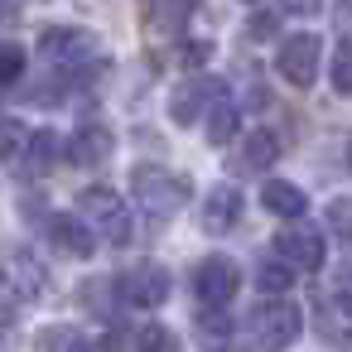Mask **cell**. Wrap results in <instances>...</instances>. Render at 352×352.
I'll return each instance as SVG.
<instances>
[{
  "label": "cell",
  "mask_w": 352,
  "mask_h": 352,
  "mask_svg": "<svg viewBox=\"0 0 352 352\" xmlns=\"http://www.w3.org/2000/svg\"><path fill=\"white\" fill-rule=\"evenodd\" d=\"M116 289H121V299L135 304V309H160V304L169 299V270H164V265H135V270L121 275Z\"/></svg>",
  "instance_id": "52a82bcc"
},
{
  "label": "cell",
  "mask_w": 352,
  "mask_h": 352,
  "mask_svg": "<svg viewBox=\"0 0 352 352\" xmlns=\"http://www.w3.org/2000/svg\"><path fill=\"white\" fill-rule=\"evenodd\" d=\"M342 309H347V314H352V289H347V294H342Z\"/></svg>",
  "instance_id": "4316f807"
},
{
  "label": "cell",
  "mask_w": 352,
  "mask_h": 352,
  "mask_svg": "<svg viewBox=\"0 0 352 352\" xmlns=\"http://www.w3.org/2000/svg\"><path fill=\"white\" fill-rule=\"evenodd\" d=\"M342 352H352V342H347V347H342Z\"/></svg>",
  "instance_id": "f1b7e54d"
},
{
  "label": "cell",
  "mask_w": 352,
  "mask_h": 352,
  "mask_svg": "<svg viewBox=\"0 0 352 352\" xmlns=\"http://www.w3.org/2000/svg\"><path fill=\"white\" fill-rule=\"evenodd\" d=\"M131 184H135L140 203H145L150 212H160V217H169V212H179V208L188 203V179H179V174H169V169H160V164H135Z\"/></svg>",
  "instance_id": "7a4b0ae2"
},
{
  "label": "cell",
  "mask_w": 352,
  "mask_h": 352,
  "mask_svg": "<svg viewBox=\"0 0 352 352\" xmlns=\"http://www.w3.org/2000/svg\"><path fill=\"white\" fill-rule=\"evenodd\" d=\"M34 352H92L73 328H44L39 338H34Z\"/></svg>",
  "instance_id": "2e32d148"
},
{
  "label": "cell",
  "mask_w": 352,
  "mask_h": 352,
  "mask_svg": "<svg viewBox=\"0 0 352 352\" xmlns=\"http://www.w3.org/2000/svg\"><path fill=\"white\" fill-rule=\"evenodd\" d=\"M212 97V82H188V87H179L174 97H169V116L179 121V126H188V121H198L203 116V102Z\"/></svg>",
  "instance_id": "5bb4252c"
},
{
  "label": "cell",
  "mask_w": 352,
  "mask_h": 352,
  "mask_svg": "<svg viewBox=\"0 0 352 352\" xmlns=\"http://www.w3.org/2000/svg\"><path fill=\"white\" fill-rule=\"evenodd\" d=\"M299 328H304V318H299V309L285 304V299H265V304L251 314V342H256V352H285V347L299 338Z\"/></svg>",
  "instance_id": "6da1fadb"
},
{
  "label": "cell",
  "mask_w": 352,
  "mask_h": 352,
  "mask_svg": "<svg viewBox=\"0 0 352 352\" xmlns=\"http://www.w3.org/2000/svg\"><path fill=\"white\" fill-rule=\"evenodd\" d=\"M30 140H34V135H30L20 121H6V160H15L20 150H30Z\"/></svg>",
  "instance_id": "cb8c5ba5"
},
{
  "label": "cell",
  "mask_w": 352,
  "mask_h": 352,
  "mask_svg": "<svg viewBox=\"0 0 352 352\" xmlns=\"http://www.w3.org/2000/svg\"><path fill=\"white\" fill-rule=\"evenodd\" d=\"M289 280H294V270H289L285 261H261V270H256L261 294H285V289H289Z\"/></svg>",
  "instance_id": "ac0fdd59"
},
{
  "label": "cell",
  "mask_w": 352,
  "mask_h": 352,
  "mask_svg": "<svg viewBox=\"0 0 352 352\" xmlns=\"http://www.w3.org/2000/svg\"><path fill=\"white\" fill-rule=\"evenodd\" d=\"M275 160H280V140H275L270 131H256V135H246V145H241V169L261 174V169H270Z\"/></svg>",
  "instance_id": "9a60e30c"
},
{
  "label": "cell",
  "mask_w": 352,
  "mask_h": 352,
  "mask_svg": "<svg viewBox=\"0 0 352 352\" xmlns=\"http://www.w3.org/2000/svg\"><path fill=\"white\" fill-rule=\"evenodd\" d=\"M236 217H241V193H236V184H217V188L208 193V203H203V227H208L212 236H222L227 227H236Z\"/></svg>",
  "instance_id": "9c48e42d"
},
{
  "label": "cell",
  "mask_w": 352,
  "mask_h": 352,
  "mask_svg": "<svg viewBox=\"0 0 352 352\" xmlns=\"http://www.w3.org/2000/svg\"><path fill=\"white\" fill-rule=\"evenodd\" d=\"M78 208H82V222L97 227L107 241H116V246L131 241V212H126V203H121L111 188H87Z\"/></svg>",
  "instance_id": "3957f363"
},
{
  "label": "cell",
  "mask_w": 352,
  "mask_h": 352,
  "mask_svg": "<svg viewBox=\"0 0 352 352\" xmlns=\"http://www.w3.org/2000/svg\"><path fill=\"white\" fill-rule=\"evenodd\" d=\"M111 145H116V140H111V131H107V126H82V131L68 140V160L92 169V164H102V160L111 155Z\"/></svg>",
  "instance_id": "30bf717a"
},
{
  "label": "cell",
  "mask_w": 352,
  "mask_h": 352,
  "mask_svg": "<svg viewBox=\"0 0 352 352\" xmlns=\"http://www.w3.org/2000/svg\"><path fill=\"white\" fill-rule=\"evenodd\" d=\"M44 54H49L54 63H63V68H82V63L97 54V39H92L87 30H68V25H58V30L44 34Z\"/></svg>",
  "instance_id": "ba28073f"
},
{
  "label": "cell",
  "mask_w": 352,
  "mask_h": 352,
  "mask_svg": "<svg viewBox=\"0 0 352 352\" xmlns=\"http://www.w3.org/2000/svg\"><path fill=\"white\" fill-rule=\"evenodd\" d=\"M275 256H280L289 270L314 275V270L323 265V236H318L309 222H294V227H285V232L275 236Z\"/></svg>",
  "instance_id": "8992f818"
},
{
  "label": "cell",
  "mask_w": 352,
  "mask_h": 352,
  "mask_svg": "<svg viewBox=\"0 0 352 352\" xmlns=\"http://www.w3.org/2000/svg\"><path fill=\"white\" fill-rule=\"evenodd\" d=\"M193 10V0H140V15H145V30H160V34H174Z\"/></svg>",
  "instance_id": "7c38bea8"
},
{
  "label": "cell",
  "mask_w": 352,
  "mask_h": 352,
  "mask_svg": "<svg viewBox=\"0 0 352 352\" xmlns=\"http://www.w3.org/2000/svg\"><path fill=\"white\" fill-rule=\"evenodd\" d=\"M236 135V111L227 102H212V116H208V145H227Z\"/></svg>",
  "instance_id": "e0dca14e"
},
{
  "label": "cell",
  "mask_w": 352,
  "mask_h": 352,
  "mask_svg": "<svg viewBox=\"0 0 352 352\" xmlns=\"http://www.w3.org/2000/svg\"><path fill=\"white\" fill-rule=\"evenodd\" d=\"M135 347H140V352H174V333L160 328V323H145V328L135 333Z\"/></svg>",
  "instance_id": "44dd1931"
},
{
  "label": "cell",
  "mask_w": 352,
  "mask_h": 352,
  "mask_svg": "<svg viewBox=\"0 0 352 352\" xmlns=\"http://www.w3.org/2000/svg\"><path fill=\"white\" fill-rule=\"evenodd\" d=\"M198 328H203L208 342H227V338H232V318H227V309H203Z\"/></svg>",
  "instance_id": "ffe728a7"
},
{
  "label": "cell",
  "mask_w": 352,
  "mask_h": 352,
  "mask_svg": "<svg viewBox=\"0 0 352 352\" xmlns=\"http://www.w3.org/2000/svg\"><path fill=\"white\" fill-rule=\"evenodd\" d=\"M49 236H54V246L63 251V256H92V232H87V222H73V217H54L49 222Z\"/></svg>",
  "instance_id": "4fadbf2b"
},
{
  "label": "cell",
  "mask_w": 352,
  "mask_h": 352,
  "mask_svg": "<svg viewBox=\"0 0 352 352\" xmlns=\"http://www.w3.org/2000/svg\"><path fill=\"white\" fill-rule=\"evenodd\" d=\"M241 289V270L236 261L227 256H208L198 270H193V294L203 299V309H227V299Z\"/></svg>",
  "instance_id": "277c9868"
},
{
  "label": "cell",
  "mask_w": 352,
  "mask_h": 352,
  "mask_svg": "<svg viewBox=\"0 0 352 352\" xmlns=\"http://www.w3.org/2000/svg\"><path fill=\"white\" fill-rule=\"evenodd\" d=\"M285 6H289L294 15H314V10L323 6V0H285Z\"/></svg>",
  "instance_id": "484cf974"
},
{
  "label": "cell",
  "mask_w": 352,
  "mask_h": 352,
  "mask_svg": "<svg viewBox=\"0 0 352 352\" xmlns=\"http://www.w3.org/2000/svg\"><path fill=\"white\" fill-rule=\"evenodd\" d=\"M54 135L49 131H34V140H30V169H49V160H54Z\"/></svg>",
  "instance_id": "603a6c76"
},
{
  "label": "cell",
  "mask_w": 352,
  "mask_h": 352,
  "mask_svg": "<svg viewBox=\"0 0 352 352\" xmlns=\"http://www.w3.org/2000/svg\"><path fill=\"white\" fill-rule=\"evenodd\" d=\"M275 25H280V20H275V10H265V15H251L246 34H251V39H270V34H275Z\"/></svg>",
  "instance_id": "d4e9b609"
},
{
  "label": "cell",
  "mask_w": 352,
  "mask_h": 352,
  "mask_svg": "<svg viewBox=\"0 0 352 352\" xmlns=\"http://www.w3.org/2000/svg\"><path fill=\"white\" fill-rule=\"evenodd\" d=\"M333 87L342 97H352V39H338V54H333Z\"/></svg>",
  "instance_id": "d6986e66"
},
{
  "label": "cell",
  "mask_w": 352,
  "mask_h": 352,
  "mask_svg": "<svg viewBox=\"0 0 352 352\" xmlns=\"http://www.w3.org/2000/svg\"><path fill=\"white\" fill-rule=\"evenodd\" d=\"M20 73H25V49H20V44H6V58H0V82L15 87Z\"/></svg>",
  "instance_id": "7402d4cb"
},
{
  "label": "cell",
  "mask_w": 352,
  "mask_h": 352,
  "mask_svg": "<svg viewBox=\"0 0 352 352\" xmlns=\"http://www.w3.org/2000/svg\"><path fill=\"white\" fill-rule=\"evenodd\" d=\"M261 203H265V212H275V217H285V222L304 217V193H299L294 184H285V179H265V184H261Z\"/></svg>",
  "instance_id": "8fae6325"
},
{
  "label": "cell",
  "mask_w": 352,
  "mask_h": 352,
  "mask_svg": "<svg viewBox=\"0 0 352 352\" xmlns=\"http://www.w3.org/2000/svg\"><path fill=\"white\" fill-rule=\"evenodd\" d=\"M318 54H323L318 34H294V39L280 44L275 68H280V78H285L289 87H309V82L318 78Z\"/></svg>",
  "instance_id": "5b68a950"
},
{
  "label": "cell",
  "mask_w": 352,
  "mask_h": 352,
  "mask_svg": "<svg viewBox=\"0 0 352 352\" xmlns=\"http://www.w3.org/2000/svg\"><path fill=\"white\" fill-rule=\"evenodd\" d=\"M347 169H352V135H347Z\"/></svg>",
  "instance_id": "83f0119b"
}]
</instances>
